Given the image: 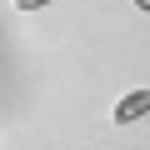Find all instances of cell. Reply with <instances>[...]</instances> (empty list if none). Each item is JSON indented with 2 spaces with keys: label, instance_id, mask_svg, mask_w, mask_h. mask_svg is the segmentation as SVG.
<instances>
[{
  "label": "cell",
  "instance_id": "cell-2",
  "mask_svg": "<svg viewBox=\"0 0 150 150\" xmlns=\"http://www.w3.org/2000/svg\"><path fill=\"white\" fill-rule=\"evenodd\" d=\"M50 0H15V10H45Z\"/></svg>",
  "mask_w": 150,
  "mask_h": 150
},
{
  "label": "cell",
  "instance_id": "cell-3",
  "mask_svg": "<svg viewBox=\"0 0 150 150\" xmlns=\"http://www.w3.org/2000/svg\"><path fill=\"white\" fill-rule=\"evenodd\" d=\"M135 5H140V15H150V0H135Z\"/></svg>",
  "mask_w": 150,
  "mask_h": 150
},
{
  "label": "cell",
  "instance_id": "cell-1",
  "mask_svg": "<svg viewBox=\"0 0 150 150\" xmlns=\"http://www.w3.org/2000/svg\"><path fill=\"white\" fill-rule=\"evenodd\" d=\"M145 110H150V90L140 85V90H125V95H120V105H115V115H110V120H115V125H135Z\"/></svg>",
  "mask_w": 150,
  "mask_h": 150
}]
</instances>
